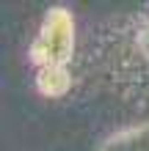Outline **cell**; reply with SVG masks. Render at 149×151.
Masks as SVG:
<instances>
[{
    "instance_id": "1",
    "label": "cell",
    "mask_w": 149,
    "mask_h": 151,
    "mask_svg": "<svg viewBox=\"0 0 149 151\" xmlns=\"http://www.w3.org/2000/svg\"><path fill=\"white\" fill-rule=\"evenodd\" d=\"M69 50H72V22L61 8H55L44 19V28L33 44V63L39 69L64 66V60L69 58Z\"/></svg>"
},
{
    "instance_id": "2",
    "label": "cell",
    "mask_w": 149,
    "mask_h": 151,
    "mask_svg": "<svg viewBox=\"0 0 149 151\" xmlns=\"http://www.w3.org/2000/svg\"><path fill=\"white\" fill-rule=\"evenodd\" d=\"M39 91L47 93V96H61L69 88V77L64 72V66H47V69H39Z\"/></svg>"
}]
</instances>
